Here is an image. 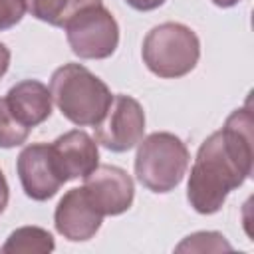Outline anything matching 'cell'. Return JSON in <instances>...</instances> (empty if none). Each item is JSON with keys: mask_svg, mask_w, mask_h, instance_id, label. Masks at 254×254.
<instances>
[{"mask_svg": "<svg viewBox=\"0 0 254 254\" xmlns=\"http://www.w3.org/2000/svg\"><path fill=\"white\" fill-rule=\"evenodd\" d=\"M252 127L254 119L250 103H246L226 117L222 129L200 143L187 185V200L198 214L218 212L230 190L252 175Z\"/></svg>", "mask_w": 254, "mask_h": 254, "instance_id": "1", "label": "cell"}, {"mask_svg": "<svg viewBox=\"0 0 254 254\" xmlns=\"http://www.w3.org/2000/svg\"><path fill=\"white\" fill-rule=\"evenodd\" d=\"M50 95L62 115L77 127H95L113 99L107 83L81 64L58 67L50 79Z\"/></svg>", "mask_w": 254, "mask_h": 254, "instance_id": "2", "label": "cell"}, {"mask_svg": "<svg viewBox=\"0 0 254 254\" xmlns=\"http://www.w3.org/2000/svg\"><path fill=\"white\" fill-rule=\"evenodd\" d=\"M189 149L181 137L157 131L137 143L135 177L153 192H169L181 185L189 169Z\"/></svg>", "mask_w": 254, "mask_h": 254, "instance_id": "3", "label": "cell"}, {"mask_svg": "<svg viewBox=\"0 0 254 254\" xmlns=\"http://www.w3.org/2000/svg\"><path fill=\"white\" fill-rule=\"evenodd\" d=\"M141 56L151 73L175 79L194 69L200 58V42L189 26L181 22H163L147 32Z\"/></svg>", "mask_w": 254, "mask_h": 254, "instance_id": "4", "label": "cell"}, {"mask_svg": "<svg viewBox=\"0 0 254 254\" xmlns=\"http://www.w3.org/2000/svg\"><path fill=\"white\" fill-rule=\"evenodd\" d=\"M64 30L71 52L81 60H105L119 44L117 20L103 2L81 8L65 22Z\"/></svg>", "mask_w": 254, "mask_h": 254, "instance_id": "5", "label": "cell"}, {"mask_svg": "<svg viewBox=\"0 0 254 254\" xmlns=\"http://www.w3.org/2000/svg\"><path fill=\"white\" fill-rule=\"evenodd\" d=\"M93 129L95 141L99 145L113 153H125L143 139L145 111L135 97L117 93L113 95L111 105Z\"/></svg>", "mask_w": 254, "mask_h": 254, "instance_id": "6", "label": "cell"}, {"mask_svg": "<svg viewBox=\"0 0 254 254\" xmlns=\"http://www.w3.org/2000/svg\"><path fill=\"white\" fill-rule=\"evenodd\" d=\"M16 171L26 196L38 202L52 198L65 183L54 161L52 147L46 143L26 145L18 155Z\"/></svg>", "mask_w": 254, "mask_h": 254, "instance_id": "7", "label": "cell"}, {"mask_svg": "<svg viewBox=\"0 0 254 254\" xmlns=\"http://www.w3.org/2000/svg\"><path fill=\"white\" fill-rule=\"evenodd\" d=\"M83 189L91 204L103 216H117L131 208L135 187L133 179L115 165H97L83 177Z\"/></svg>", "mask_w": 254, "mask_h": 254, "instance_id": "8", "label": "cell"}, {"mask_svg": "<svg viewBox=\"0 0 254 254\" xmlns=\"http://www.w3.org/2000/svg\"><path fill=\"white\" fill-rule=\"evenodd\" d=\"M101 222H103V214L91 204L83 187L69 189L60 198L54 212L56 230L71 242H83L93 238Z\"/></svg>", "mask_w": 254, "mask_h": 254, "instance_id": "9", "label": "cell"}, {"mask_svg": "<svg viewBox=\"0 0 254 254\" xmlns=\"http://www.w3.org/2000/svg\"><path fill=\"white\" fill-rule=\"evenodd\" d=\"M54 161L64 177V181L83 179L99 165V149L91 135L81 129H71L60 135L52 145Z\"/></svg>", "mask_w": 254, "mask_h": 254, "instance_id": "10", "label": "cell"}, {"mask_svg": "<svg viewBox=\"0 0 254 254\" xmlns=\"http://www.w3.org/2000/svg\"><path fill=\"white\" fill-rule=\"evenodd\" d=\"M6 101L14 117L28 129L38 127L52 115L50 89L38 79H22L6 93Z\"/></svg>", "mask_w": 254, "mask_h": 254, "instance_id": "11", "label": "cell"}, {"mask_svg": "<svg viewBox=\"0 0 254 254\" xmlns=\"http://www.w3.org/2000/svg\"><path fill=\"white\" fill-rule=\"evenodd\" d=\"M26 2H28V12L36 20L64 28L65 22L81 8L101 4L103 0H26Z\"/></svg>", "mask_w": 254, "mask_h": 254, "instance_id": "12", "label": "cell"}, {"mask_svg": "<svg viewBox=\"0 0 254 254\" xmlns=\"http://www.w3.org/2000/svg\"><path fill=\"white\" fill-rule=\"evenodd\" d=\"M56 248V242H54V236L46 230V228H40V226H20L16 228L4 242L2 246V252L4 254H20V252H40V254H46V252H52Z\"/></svg>", "mask_w": 254, "mask_h": 254, "instance_id": "13", "label": "cell"}, {"mask_svg": "<svg viewBox=\"0 0 254 254\" xmlns=\"http://www.w3.org/2000/svg\"><path fill=\"white\" fill-rule=\"evenodd\" d=\"M32 129L24 127L8 107L6 97H0V149H12L26 143Z\"/></svg>", "mask_w": 254, "mask_h": 254, "instance_id": "14", "label": "cell"}, {"mask_svg": "<svg viewBox=\"0 0 254 254\" xmlns=\"http://www.w3.org/2000/svg\"><path fill=\"white\" fill-rule=\"evenodd\" d=\"M232 246L226 242V238L220 232H194L190 236H187L179 246L177 252H216V250H230Z\"/></svg>", "mask_w": 254, "mask_h": 254, "instance_id": "15", "label": "cell"}, {"mask_svg": "<svg viewBox=\"0 0 254 254\" xmlns=\"http://www.w3.org/2000/svg\"><path fill=\"white\" fill-rule=\"evenodd\" d=\"M28 12L26 0H0V32L16 26Z\"/></svg>", "mask_w": 254, "mask_h": 254, "instance_id": "16", "label": "cell"}, {"mask_svg": "<svg viewBox=\"0 0 254 254\" xmlns=\"http://www.w3.org/2000/svg\"><path fill=\"white\" fill-rule=\"evenodd\" d=\"M125 2L133 10H139V12H149V10H155L165 4V0H125Z\"/></svg>", "mask_w": 254, "mask_h": 254, "instance_id": "17", "label": "cell"}, {"mask_svg": "<svg viewBox=\"0 0 254 254\" xmlns=\"http://www.w3.org/2000/svg\"><path fill=\"white\" fill-rule=\"evenodd\" d=\"M8 198H10V189H8V181L4 177V173L0 171V214L4 212V208L8 206Z\"/></svg>", "mask_w": 254, "mask_h": 254, "instance_id": "18", "label": "cell"}, {"mask_svg": "<svg viewBox=\"0 0 254 254\" xmlns=\"http://www.w3.org/2000/svg\"><path fill=\"white\" fill-rule=\"evenodd\" d=\"M8 67H10V50L0 42V77H4Z\"/></svg>", "mask_w": 254, "mask_h": 254, "instance_id": "19", "label": "cell"}, {"mask_svg": "<svg viewBox=\"0 0 254 254\" xmlns=\"http://www.w3.org/2000/svg\"><path fill=\"white\" fill-rule=\"evenodd\" d=\"M240 0H212V4H216L218 8H232L236 6Z\"/></svg>", "mask_w": 254, "mask_h": 254, "instance_id": "20", "label": "cell"}]
</instances>
